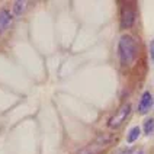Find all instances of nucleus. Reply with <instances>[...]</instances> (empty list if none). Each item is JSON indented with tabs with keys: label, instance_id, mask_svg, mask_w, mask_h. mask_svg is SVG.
<instances>
[{
	"label": "nucleus",
	"instance_id": "nucleus-1",
	"mask_svg": "<svg viewBox=\"0 0 154 154\" xmlns=\"http://www.w3.org/2000/svg\"><path fill=\"white\" fill-rule=\"evenodd\" d=\"M118 52H119L121 63L124 66L132 64L137 58V44L131 35H122L118 44Z\"/></svg>",
	"mask_w": 154,
	"mask_h": 154
},
{
	"label": "nucleus",
	"instance_id": "nucleus-2",
	"mask_svg": "<svg viewBox=\"0 0 154 154\" xmlns=\"http://www.w3.org/2000/svg\"><path fill=\"white\" fill-rule=\"evenodd\" d=\"M129 112H131V105H129V103L122 105L119 109L111 116V119L108 121V127L111 129H115V128H118V127H121L122 122L128 118Z\"/></svg>",
	"mask_w": 154,
	"mask_h": 154
},
{
	"label": "nucleus",
	"instance_id": "nucleus-3",
	"mask_svg": "<svg viewBox=\"0 0 154 154\" xmlns=\"http://www.w3.org/2000/svg\"><path fill=\"white\" fill-rule=\"evenodd\" d=\"M135 6L131 3H125L121 9V26L122 28H131L135 22Z\"/></svg>",
	"mask_w": 154,
	"mask_h": 154
},
{
	"label": "nucleus",
	"instance_id": "nucleus-4",
	"mask_svg": "<svg viewBox=\"0 0 154 154\" xmlns=\"http://www.w3.org/2000/svg\"><path fill=\"white\" fill-rule=\"evenodd\" d=\"M151 106H153V96L150 92H146V93L141 96V99H140V103H138V112L140 113H146L151 109Z\"/></svg>",
	"mask_w": 154,
	"mask_h": 154
},
{
	"label": "nucleus",
	"instance_id": "nucleus-5",
	"mask_svg": "<svg viewBox=\"0 0 154 154\" xmlns=\"http://www.w3.org/2000/svg\"><path fill=\"white\" fill-rule=\"evenodd\" d=\"M12 23V15L8 10H2L0 12V34L5 32Z\"/></svg>",
	"mask_w": 154,
	"mask_h": 154
},
{
	"label": "nucleus",
	"instance_id": "nucleus-6",
	"mask_svg": "<svg viewBox=\"0 0 154 154\" xmlns=\"http://www.w3.org/2000/svg\"><path fill=\"white\" fill-rule=\"evenodd\" d=\"M26 8H28V2L19 0V2H16V3L13 5V13H15L16 16H22V15L25 13Z\"/></svg>",
	"mask_w": 154,
	"mask_h": 154
},
{
	"label": "nucleus",
	"instance_id": "nucleus-7",
	"mask_svg": "<svg viewBox=\"0 0 154 154\" xmlns=\"http://www.w3.org/2000/svg\"><path fill=\"white\" fill-rule=\"evenodd\" d=\"M140 134H141V129L138 128V127L131 128V131H129L128 135H127V141H128V143H134V141H137L138 137H140Z\"/></svg>",
	"mask_w": 154,
	"mask_h": 154
},
{
	"label": "nucleus",
	"instance_id": "nucleus-8",
	"mask_svg": "<svg viewBox=\"0 0 154 154\" xmlns=\"http://www.w3.org/2000/svg\"><path fill=\"white\" fill-rule=\"evenodd\" d=\"M143 128H144V132H146L147 135H150V134L154 131V118H148V119L144 121Z\"/></svg>",
	"mask_w": 154,
	"mask_h": 154
},
{
	"label": "nucleus",
	"instance_id": "nucleus-9",
	"mask_svg": "<svg viewBox=\"0 0 154 154\" xmlns=\"http://www.w3.org/2000/svg\"><path fill=\"white\" fill-rule=\"evenodd\" d=\"M76 154H94V150L92 148V147H85V148L79 150Z\"/></svg>",
	"mask_w": 154,
	"mask_h": 154
},
{
	"label": "nucleus",
	"instance_id": "nucleus-10",
	"mask_svg": "<svg viewBox=\"0 0 154 154\" xmlns=\"http://www.w3.org/2000/svg\"><path fill=\"white\" fill-rule=\"evenodd\" d=\"M150 54H151V58L154 61V39L150 42Z\"/></svg>",
	"mask_w": 154,
	"mask_h": 154
},
{
	"label": "nucleus",
	"instance_id": "nucleus-11",
	"mask_svg": "<svg viewBox=\"0 0 154 154\" xmlns=\"http://www.w3.org/2000/svg\"><path fill=\"white\" fill-rule=\"evenodd\" d=\"M122 154H131V151H124Z\"/></svg>",
	"mask_w": 154,
	"mask_h": 154
},
{
	"label": "nucleus",
	"instance_id": "nucleus-12",
	"mask_svg": "<svg viewBox=\"0 0 154 154\" xmlns=\"http://www.w3.org/2000/svg\"><path fill=\"white\" fill-rule=\"evenodd\" d=\"M138 154H143V153H138Z\"/></svg>",
	"mask_w": 154,
	"mask_h": 154
}]
</instances>
